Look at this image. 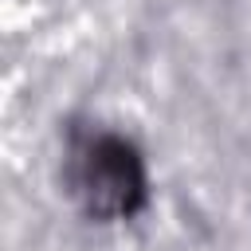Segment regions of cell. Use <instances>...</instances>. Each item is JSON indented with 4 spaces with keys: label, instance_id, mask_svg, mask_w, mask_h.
<instances>
[{
    "label": "cell",
    "instance_id": "cell-1",
    "mask_svg": "<svg viewBox=\"0 0 251 251\" xmlns=\"http://www.w3.org/2000/svg\"><path fill=\"white\" fill-rule=\"evenodd\" d=\"M71 192L90 216H133L145 200L137 149L114 133H86L71 145Z\"/></svg>",
    "mask_w": 251,
    "mask_h": 251
}]
</instances>
